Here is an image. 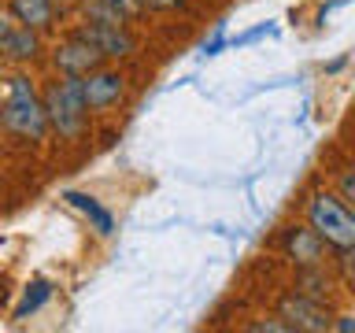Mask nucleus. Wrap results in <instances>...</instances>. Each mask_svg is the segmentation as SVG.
Wrapping results in <instances>:
<instances>
[{
	"mask_svg": "<svg viewBox=\"0 0 355 333\" xmlns=\"http://www.w3.org/2000/svg\"><path fill=\"white\" fill-rule=\"evenodd\" d=\"M0 126L19 141H44L49 137V115H44V100L33 89L26 74H11L8 78V93L0 96Z\"/></svg>",
	"mask_w": 355,
	"mask_h": 333,
	"instance_id": "obj_1",
	"label": "nucleus"
},
{
	"mask_svg": "<svg viewBox=\"0 0 355 333\" xmlns=\"http://www.w3.org/2000/svg\"><path fill=\"white\" fill-rule=\"evenodd\" d=\"M44 115H49V130L60 141H82L89 130V108L82 96V78L74 74H55L44 85Z\"/></svg>",
	"mask_w": 355,
	"mask_h": 333,
	"instance_id": "obj_2",
	"label": "nucleus"
},
{
	"mask_svg": "<svg viewBox=\"0 0 355 333\" xmlns=\"http://www.w3.org/2000/svg\"><path fill=\"white\" fill-rule=\"evenodd\" d=\"M307 226L318 233L329 248L355 252V211L337 193H315L307 204Z\"/></svg>",
	"mask_w": 355,
	"mask_h": 333,
	"instance_id": "obj_3",
	"label": "nucleus"
},
{
	"mask_svg": "<svg viewBox=\"0 0 355 333\" xmlns=\"http://www.w3.org/2000/svg\"><path fill=\"white\" fill-rule=\"evenodd\" d=\"M100 63H104V56H100V49L85 37L82 30H74L71 37H63V41L52 49V67H55V74L85 78L89 71H96Z\"/></svg>",
	"mask_w": 355,
	"mask_h": 333,
	"instance_id": "obj_4",
	"label": "nucleus"
},
{
	"mask_svg": "<svg viewBox=\"0 0 355 333\" xmlns=\"http://www.w3.org/2000/svg\"><path fill=\"white\" fill-rule=\"evenodd\" d=\"M82 96H85L89 111H111L122 96H126V74L100 63L96 71H89L82 78Z\"/></svg>",
	"mask_w": 355,
	"mask_h": 333,
	"instance_id": "obj_5",
	"label": "nucleus"
},
{
	"mask_svg": "<svg viewBox=\"0 0 355 333\" xmlns=\"http://www.w3.org/2000/svg\"><path fill=\"white\" fill-rule=\"evenodd\" d=\"M282 318L288 330H300V333H322V330H333V318L329 311L322 307V300H311V296H285L282 300Z\"/></svg>",
	"mask_w": 355,
	"mask_h": 333,
	"instance_id": "obj_6",
	"label": "nucleus"
},
{
	"mask_svg": "<svg viewBox=\"0 0 355 333\" xmlns=\"http://www.w3.org/2000/svg\"><path fill=\"white\" fill-rule=\"evenodd\" d=\"M82 33L100 49L104 60H126L137 52V37L130 33V26H104V22H82Z\"/></svg>",
	"mask_w": 355,
	"mask_h": 333,
	"instance_id": "obj_7",
	"label": "nucleus"
},
{
	"mask_svg": "<svg viewBox=\"0 0 355 333\" xmlns=\"http://www.w3.org/2000/svg\"><path fill=\"white\" fill-rule=\"evenodd\" d=\"M41 52H44V44H41L37 30L11 22V26L0 33V63H33Z\"/></svg>",
	"mask_w": 355,
	"mask_h": 333,
	"instance_id": "obj_8",
	"label": "nucleus"
},
{
	"mask_svg": "<svg viewBox=\"0 0 355 333\" xmlns=\"http://www.w3.org/2000/svg\"><path fill=\"white\" fill-rule=\"evenodd\" d=\"M285 255L293 259L296 266H322V255H326V241L318 237L315 230H304V226H293L285 230V241H282Z\"/></svg>",
	"mask_w": 355,
	"mask_h": 333,
	"instance_id": "obj_9",
	"label": "nucleus"
},
{
	"mask_svg": "<svg viewBox=\"0 0 355 333\" xmlns=\"http://www.w3.org/2000/svg\"><path fill=\"white\" fill-rule=\"evenodd\" d=\"M8 15L19 26H30L37 33H49L55 26V0H8Z\"/></svg>",
	"mask_w": 355,
	"mask_h": 333,
	"instance_id": "obj_10",
	"label": "nucleus"
},
{
	"mask_svg": "<svg viewBox=\"0 0 355 333\" xmlns=\"http://www.w3.org/2000/svg\"><path fill=\"white\" fill-rule=\"evenodd\" d=\"M63 200L71 207H78L82 211V215L93 222V230L100 233V237H111V233H115V219H111V211L100 204L96 196H89V193H78V189H71V193H63Z\"/></svg>",
	"mask_w": 355,
	"mask_h": 333,
	"instance_id": "obj_11",
	"label": "nucleus"
},
{
	"mask_svg": "<svg viewBox=\"0 0 355 333\" xmlns=\"http://www.w3.org/2000/svg\"><path fill=\"white\" fill-rule=\"evenodd\" d=\"M52 296V285L44 282V278H37V282H30L26 285V293H22V300H19V307H15V318H26V315H33L44 300Z\"/></svg>",
	"mask_w": 355,
	"mask_h": 333,
	"instance_id": "obj_12",
	"label": "nucleus"
},
{
	"mask_svg": "<svg viewBox=\"0 0 355 333\" xmlns=\"http://www.w3.org/2000/svg\"><path fill=\"white\" fill-rule=\"evenodd\" d=\"M100 4H107L111 11H119V15L122 19H137V15H144V11H148V8H144V0H100Z\"/></svg>",
	"mask_w": 355,
	"mask_h": 333,
	"instance_id": "obj_13",
	"label": "nucleus"
},
{
	"mask_svg": "<svg viewBox=\"0 0 355 333\" xmlns=\"http://www.w3.org/2000/svg\"><path fill=\"white\" fill-rule=\"evenodd\" d=\"M340 196H344V204L355 211V171H344L340 174Z\"/></svg>",
	"mask_w": 355,
	"mask_h": 333,
	"instance_id": "obj_14",
	"label": "nucleus"
},
{
	"mask_svg": "<svg viewBox=\"0 0 355 333\" xmlns=\"http://www.w3.org/2000/svg\"><path fill=\"white\" fill-rule=\"evenodd\" d=\"M248 330H255V333H263V330H266V333H285L288 326H285V322H252Z\"/></svg>",
	"mask_w": 355,
	"mask_h": 333,
	"instance_id": "obj_15",
	"label": "nucleus"
},
{
	"mask_svg": "<svg viewBox=\"0 0 355 333\" xmlns=\"http://www.w3.org/2000/svg\"><path fill=\"white\" fill-rule=\"evenodd\" d=\"M263 33H274L270 22H266V26H255V30H248L244 37H237V44H248V41H255V37H263Z\"/></svg>",
	"mask_w": 355,
	"mask_h": 333,
	"instance_id": "obj_16",
	"label": "nucleus"
},
{
	"mask_svg": "<svg viewBox=\"0 0 355 333\" xmlns=\"http://www.w3.org/2000/svg\"><path fill=\"white\" fill-rule=\"evenodd\" d=\"M222 44H226V33H222V30H218V33H215V37H211V41L204 44V52H207V56H215V52L222 49Z\"/></svg>",
	"mask_w": 355,
	"mask_h": 333,
	"instance_id": "obj_17",
	"label": "nucleus"
},
{
	"mask_svg": "<svg viewBox=\"0 0 355 333\" xmlns=\"http://www.w3.org/2000/svg\"><path fill=\"white\" fill-rule=\"evenodd\" d=\"M333 330H340V333H355V315H340V322H333Z\"/></svg>",
	"mask_w": 355,
	"mask_h": 333,
	"instance_id": "obj_18",
	"label": "nucleus"
},
{
	"mask_svg": "<svg viewBox=\"0 0 355 333\" xmlns=\"http://www.w3.org/2000/svg\"><path fill=\"white\" fill-rule=\"evenodd\" d=\"M11 26V15H8V8H0V33H4Z\"/></svg>",
	"mask_w": 355,
	"mask_h": 333,
	"instance_id": "obj_19",
	"label": "nucleus"
}]
</instances>
